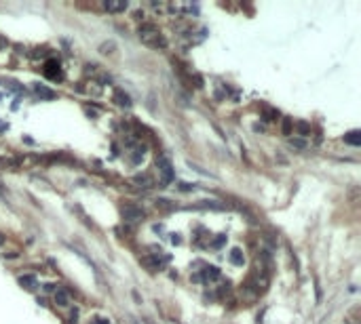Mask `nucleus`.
I'll return each mask as SVG.
<instances>
[{"label":"nucleus","mask_w":361,"mask_h":324,"mask_svg":"<svg viewBox=\"0 0 361 324\" xmlns=\"http://www.w3.org/2000/svg\"><path fill=\"white\" fill-rule=\"evenodd\" d=\"M144 152H146L144 146H137V148L133 150V156H131V160H133V162H139V160L144 158Z\"/></svg>","instance_id":"dca6fc26"},{"label":"nucleus","mask_w":361,"mask_h":324,"mask_svg":"<svg viewBox=\"0 0 361 324\" xmlns=\"http://www.w3.org/2000/svg\"><path fill=\"white\" fill-rule=\"evenodd\" d=\"M34 93H36L40 99H47V101H51V99L57 97V93L51 91V88H47L45 84H34Z\"/></svg>","instance_id":"39448f33"},{"label":"nucleus","mask_w":361,"mask_h":324,"mask_svg":"<svg viewBox=\"0 0 361 324\" xmlns=\"http://www.w3.org/2000/svg\"><path fill=\"white\" fill-rule=\"evenodd\" d=\"M224 242H226V236H222V238H218V240L214 242V246H222V244H224Z\"/></svg>","instance_id":"5701e85b"},{"label":"nucleus","mask_w":361,"mask_h":324,"mask_svg":"<svg viewBox=\"0 0 361 324\" xmlns=\"http://www.w3.org/2000/svg\"><path fill=\"white\" fill-rule=\"evenodd\" d=\"M243 261H245V257H243V253L239 248H233L231 250V263H235V265H243Z\"/></svg>","instance_id":"4468645a"},{"label":"nucleus","mask_w":361,"mask_h":324,"mask_svg":"<svg viewBox=\"0 0 361 324\" xmlns=\"http://www.w3.org/2000/svg\"><path fill=\"white\" fill-rule=\"evenodd\" d=\"M156 168H158V177H161V183H171L173 177H175V170H173V164L171 160L167 156H158L156 158Z\"/></svg>","instance_id":"f03ea898"},{"label":"nucleus","mask_w":361,"mask_h":324,"mask_svg":"<svg viewBox=\"0 0 361 324\" xmlns=\"http://www.w3.org/2000/svg\"><path fill=\"white\" fill-rule=\"evenodd\" d=\"M156 206H158L161 211H173V209H175L173 204H169V200H158V202H156Z\"/></svg>","instance_id":"6ab92c4d"},{"label":"nucleus","mask_w":361,"mask_h":324,"mask_svg":"<svg viewBox=\"0 0 361 324\" xmlns=\"http://www.w3.org/2000/svg\"><path fill=\"white\" fill-rule=\"evenodd\" d=\"M91 324H110V322L106 320V318H93V322H91Z\"/></svg>","instance_id":"4be33fe9"},{"label":"nucleus","mask_w":361,"mask_h":324,"mask_svg":"<svg viewBox=\"0 0 361 324\" xmlns=\"http://www.w3.org/2000/svg\"><path fill=\"white\" fill-rule=\"evenodd\" d=\"M294 129H296V133L300 135V137H309V135H311V124H309V122H304V120L296 122V124H294Z\"/></svg>","instance_id":"9b49d317"},{"label":"nucleus","mask_w":361,"mask_h":324,"mask_svg":"<svg viewBox=\"0 0 361 324\" xmlns=\"http://www.w3.org/2000/svg\"><path fill=\"white\" fill-rule=\"evenodd\" d=\"M345 141L351 143V146H359V143H361V135H359V131H351L349 135H345Z\"/></svg>","instance_id":"ddd939ff"},{"label":"nucleus","mask_w":361,"mask_h":324,"mask_svg":"<svg viewBox=\"0 0 361 324\" xmlns=\"http://www.w3.org/2000/svg\"><path fill=\"white\" fill-rule=\"evenodd\" d=\"M264 114H266V120H277V116H279V112L272 110V107H264Z\"/></svg>","instance_id":"a211bd4d"},{"label":"nucleus","mask_w":361,"mask_h":324,"mask_svg":"<svg viewBox=\"0 0 361 324\" xmlns=\"http://www.w3.org/2000/svg\"><path fill=\"white\" fill-rule=\"evenodd\" d=\"M19 284L23 286L25 291H36V286H38V280L34 276H21L19 278Z\"/></svg>","instance_id":"9d476101"},{"label":"nucleus","mask_w":361,"mask_h":324,"mask_svg":"<svg viewBox=\"0 0 361 324\" xmlns=\"http://www.w3.org/2000/svg\"><path fill=\"white\" fill-rule=\"evenodd\" d=\"M100 51L104 53V55H108V53H114V42H104L102 47H100Z\"/></svg>","instance_id":"aec40b11"},{"label":"nucleus","mask_w":361,"mask_h":324,"mask_svg":"<svg viewBox=\"0 0 361 324\" xmlns=\"http://www.w3.org/2000/svg\"><path fill=\"white\" fill-rule=\"evenodd\" d=\"M203 278H205V280H218V278H220V269L214 267V265L205 267L203 269Z\"/></svg>","instance_id":"f8f14e48"},{"label":"nucleus","mask_w":361,"mask_h":324,"mask_svg":"<svg viewBox=\"0 0 361 324\" xmlns=\"http://www.w3.org/2000/svg\"><path fill=\"white\" fill-rule=\"evenodd\" d=\"M139 40H142L146 47H150V49H165L167 47V40H165V36L158 32L156 25L152 23H142L139 25Z\"/></svg>","instance_id":"f257e3e1"},{"label":"nucleus","mask_w":361,"mask_h":324,"mask_svg":"<svg viewBox=\"0 0 361 324\" xmlns=\"http://www.w3.org/2000/svg\"><path fill=\"white\" fill-rule=\"evenodd\" d=\"M289 146H292V148H298V150H302V148H304V143H302V141H298V139H296V141L292 139V141H289Z\"/></svg>","instance_id":"412c9836"},{"label":"nucleus","mask_w":361,"mask_h":324,"mask_svg":"<svg viewBox=\"0 0 361 324\" xmlns=\"http://www.w3.org/2000/svg\"><path fill=\"white\" fill-rule=\"evenodd\" d=\"M0 47H2V40H0Z\"/></svg>","instance_id":"b1692460"},{"label":"nucleus","mask_w":361,"mask_h":324,"mask_svg":"<svg viewBox=\"0 0 361 324\" xmlns=\"http://www.w3.org/2000/svg\"><path fill=\"white\" fill-rule=\"evenodd\" d=\"M53 299H55V303L59 305V308H68V305H70V295L64 289H55V293H53Z\"/></svg>","instance_id":"0eeeda50"},{"label":"nucleus","mask_w":361,"mask_h":324,"mask_svg":"<svg viewBox=\"0 0 361 324\" xmlns=\"http://www.w3.org/2000/svg\"><path fill=\"white\" fill-rule=\"evenodd\" d=\"M122 219L129 221V223H137L144 219V211L135 204H125L122 206Z\"/></svg>","instance_id":"7ed1b4c3"},{"label":"nucleus","mask_w":361,"mask_h":324,"mask_svg":"<svg viewBox=\"0 0 361 324\" xmlns=\"http://www.w3.org/2000/svg\"><path fill=\"white\" fill-rule=\"evenodd\" d=\"M281 129H283V135H287V137H289V135H292V131H294V122L289 120V118H283V127H281Z\"/></svg>","instance_id":"f3484780"},{"label":"nucleus","mask_w":361,"mask_h":324,"mask_svg":"<svg viewBox=\"0 0 361 324\" xmlns=\"http://www.w3.org/2000/svg\"><path fill=\"white\" fill-rule=\"evenodd\" d=\"M104 8L108 13H125L129 8V4L127 2H104Z\"/></svg>","instance_id":"6e6552de"},{"label":"nucleus","mask_w":361,"mask_h":324,"mask_svg":"<svg viewBox=\"0 0 361 324\" xmlns=\"http://www.w3.org/2000/svg\"><path fill=\"white\" fill-rule=\"evenodd\" d=\"M114 101H117L120 107H131V97L125 93V91H114Z\"/></svg>","instance_id":"1a4fd4ad"},{"label":"nucleus","mask_w":361,"mask_h":324,"mask_svg":"<svg viewBox=\"0 0 361 324\" xmlns=\"http://www.w3.org/2000/svg\"><path fill=\"white\" fill-rule=\"evenodd\" d=\"M17 162L15 158H0V168H17Z\"/></svg>","instance_id":"2eb2a0df"},{"label":"nucleus","mask_w":361,"mask_h":324,"mask_svg":"<svg viewBox=\"0 0 361 324\" xmlns=\"http://www.w3.org/2000/svg\"><path fill=\"white\" fill-rule=\"evenodd\" d=\"M195 209H209V211H224L226 204L218 202V200H201L199 204H195Z\"/></svg>","instance_id":"423d86ee"},{"label":"nucleus","mask_w":361,"mask_h":324,"mask_svg":"<svg viewBox=\"0 0 361 324\" xmlns=\"http://www.w3.org/2000/svg\"><path fill=\"white\" fill-rule=\"evenodd\" d=\"M45 74H47L49 78H53V80L61 78V70H59V64H57L55 59H49L47 64H45Z\"/></svg>","instance_id":"20e7f679"}]
</instances>
